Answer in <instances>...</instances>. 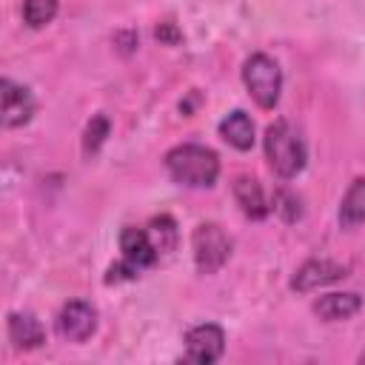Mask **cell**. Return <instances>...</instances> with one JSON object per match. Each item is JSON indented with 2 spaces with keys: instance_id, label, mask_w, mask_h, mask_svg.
<instances>
[{
  "instance_id": "6da1fadb",
  "label": "cell",
  "mask_w": 365,
  "mask_h": 365,
  "mask_svg": "<svg viewBox=\"0 0 365 365\" xmlns=\"http://www.w3.org/2000/svg\"><path fill=\"white\" fill-rule=\"evenodd\" d=\"M165 168H168L171 180L180 185L208 188V185H214V180L220 174V160L211 148L197 145V143H185V145H177L165 154Z\"/></svg>"
},
{
  "instance_id": "7a4b0ae2",
  "label": "cell",
  "mask_w": 365,
  "mask_h": 365,
  "mask_svg": "<svg viewBox=\"0 0 365 365\" xmlns=\"http://www.w3.org/2000/svg\"><path fill=\"white\" fill-rule=\"evenodd\" d=\"M265 157L277 177L291 180L305 168V143L288 120H277L265 131Z\"/></svg>"
},
{
  "instance_id": "3957f363",
  "label": "cell",
  "mask_w": 365,
  "mask_h": 365,
  "mask_svg": "<svg viewBox=\"0 0 365 365\" xmlns=\"http://www.w3.org/2000/svg\"><path fill=\"white\" fill-rule=\"evenodd\" d=\"M242 80L259 108H274L279 103L282 71H279L277 60H271L268 54H251L242 66Z\"/></svg>"
},
{
  "instance_id": "277c9868",
  "label": "cell",
  "mask_w": 365,
  "mask_h": 365,
  "mask_svg": "<svg viewBox=\"0 0 365 365\" xmlns=\"http://www.w3.org/2000/svg\"><path fill=\"white\" fill-rule=\"evenodd\" d=\"M120 251H123V262L108 268V277H106L108 282L123 279V277H134L140 268L154 265L157 257H160V251H157L148 228H134V225L123 228V234H120Z\"/></svg>"
},
{
  "instance_id": "5b68a950",
  "label": "cell",
  "mask_w": 365,
  "mask_h": 365,
  "mask_svg": "<svg viewBox=\"0 0 365 365\" xmlns=\"http://www.w3.org/2000/svg\"><path fill=\"white\" fill-rule=\"evenodd\" d=\"M194 245V262L200 268V274H214L225 265L228 254H231V240L225 237V231L214 222H202L194 228L191 237Z\"/></svg>"
},
{
  "instance_id": "8992f818",
  "label": "cell",
  "mask_w": 365,
  "mask_h": 365,
  "mask_svg": "<svg viewBox=\"0 0 365 365\" xmlns=\"http://www.w3.org/2000/svg\"><path fill=\"white\" fill-rule=\"evenodd\" d=\"M97 331V311L83 302V299H71L60 308L57 314V334L68 342H86L91 334Z\"/></svg>"
},
{
  "instance_id": "52a82bcc",
  "label": "cell",
  "mask_w": 365,
  "mask_h": 365,
  "mask_svg": "<svg viewBox=\"0 0 365 365\" xmlns=\"http://www.w3.org/2000/svg\"><path fill=\"white\" fill-rule=\"evenodd\" d=\"M222 348H225V334L214 322H202L185 334V359L188 362H197V365L217 362L222 356Z\"/></svg>"
},
{
  "instance_id": "ba28073f",
  "label": "cell",
  "mask_w": 365,
  "mask_h": 365,
  "mask_svg": "<svg viewBox=\"0 0 365 365\" xmlns=\"http://www.w3.org/2000/svg\"><path fill=\"white\" fill-rule=\"evenodd\" d=\"M0 97H3V125L6 128H17L26 125L34 114V97L26 86H17L11 80L0 83Z\"/></svg>"
},
{
  "instance_id": "9c48e42d",
  "label": "cell",
  "mask_w": 365,
  "mask_h": 365,
  "mask_svg": "<svg viewBox=\"0 0 365 365\" xmlns=\"http://www.w3.org/2000/svg\"><path fill=\"white\" fill-rule=\"evenodd\" d=\"M348 274V268L345 265H339V262H331V259H311V262H305L299 271H297V277H294V288L297 291H314V288H319V285H328V282H336V279H342Z\"/></svg>"
},
{
  "instance_id": "30bf717a",
  "label": "cell",
  "mask_w": 365,
  "mask_h": 365,
  "mask_svg": "<svg viewBox=\"0 0 365 365\" xmlns=\"http://www.w3.org/2000/svg\"><path fill=\"white\" fill-rule=\"evenodd\" d=\"M359 305H362L359 294H325L314 302V314L325 322H339V319L354 317Z\"/></svg>"
},
{
  "instance_id": "8fae6325",
  "label": "cell",
  "mask_w": 365,
  "mask_h": 365,
  "mask_svg": "<svg viewBox=\"0 0 365 365\" xmlns=\"http://www.w3.org/2000/svg\"><path fill=\"white\" fill-rule=\"evenodd\" d=\"M234 197H237V202H240V208H242L245 217H251V220H262V217L268 214L262 188H259V182H257L254 177L240 174V177L234 180Z\"/></svg>"
},
{
  "instance_id": "7c38bea8",
  "label": "cell",
  "mask_w": 365,
  "mask_h": 365,
  "mask_svg": "<svg viewBox=\"0 0 365 365\" xmlns=\"http://www.w3.org/2000/svg\"><path fill=\"white\" fill-rule=\"evenodd\" d=\"M220 134L228 145H234L237 151H248L254 145V123L245 111H231L222 123H220Z\"/></svg>"
},
{
  "instance_id": "4fadbf2b",
  "label": "cell",
  "mask_w": 365,
  "mask_h": 365,
  "mask_svg": "<svg viewBox=\"0 0 365 365\" xmlns=\"http://www.w3.org/2000/svg\"><path fill=\"white\" fill-rule=\"evenodd\" d=\"M9 339L17 348H37L43 345L46 334H43V325L31 314H9Z\"/></svg>"
},
{
  "instance_id": "5bb4252c",
  "label": "cell",
  "mask_w": 365,
  "mask_h": 365,
  "mask_svg": "<svg viewBox=\"0 0 365 365\" xmlns=\"http://www.w3.org/2000/svg\"><path fill=\"white\" fill-rule=\"evenodd\" d=\"M365 222V177H356L339 202V225L354 228Z\"/></svg>"
},
{
  "instance_id": "9a60e30c",
  "label": "cell",
  "mask_w": 365,
  "mask_h": 365,
  "mask_svg": "<svg viewBox=\"0 0 365 365\" xmlns=\"http://www.w3.org/2000/svg\"><path fill=\"white\" fill-rule=\"evenodd\" d=\"M57 14V0H23V20L31 29L51 23Z\"/></svg>"
},
{
  "instance_id": "2e32d148",
  "label": "cell",
  "mask_w": 365,
  "mask_h": 365,
  "mask_svg": "<svg viewBox=\"0 0 365 365\" xmlns=\"http://www.w3.org/2000/svg\"><path fill=\"white\" fill-rule=\"evenodd\" d=\"M148 234H151V240H154V245H157L160 254H168V251L174 248V242H177V231H174V220H171V217H157V220H151Z\"/></svg>"
},
{
  "instance_id": "e0dca14e",
  "label": "cell",
  "mask_w": 365,
  "mask_h": 365,
  "mask_svg": "<svg viewBox=\"0 0 365 365\" xmlns=\"http://www.w3.org/2000/svg\"><path fill=\"white\" fill-rule=\"evenodd\" d=\"M106 134H108V120H106V117H94V120L88 123V128H86V143H83L86 154H94V151L100 148V143H103Z\"/></svg>"
}]
</instances>
